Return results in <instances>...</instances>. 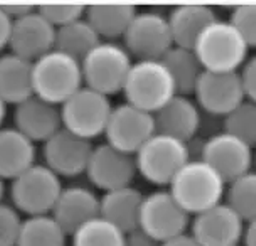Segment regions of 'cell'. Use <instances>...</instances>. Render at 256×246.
Here are the masks:
<instances>
[{
  "label": "cell",
  "mask_w": 256,
  "mask_h": 246,
  "mask_svg": "<svg viewBox=\"0 0 256 246\" xmlns=\"http://www.w3.org/2000/svg\"><path fill=\"white\" fill-rule=\"evenodd\" d=\"M34 94L48 103L62 106L72 94L84 88L83 64L58 49L46 54L32 68Z\"/></svg>",
  "instance_id": "obj_2"
},
{
  "label": "cell",
  "mask_w": 256,
  "mask_h": 246,
  "mask_svg": "<svg viewBox=\"0 0 256 246\" xmlns=\"http://www.w3.org/2000/svg\"><path fill=\"white\" fill-rule=\"evenodd\" d=\"M194 52L204 71L240 72L248 61L250 46L230 20L218 19L200 34Z\"/></svg>",
  "instance_id": "obj_3"
},
{
  "label": "cell",
  "mask_w": 256,
  "mask_h": 246,
  "mask_svg": "<svg viewBox=\"0 0 256 246\" xmlns=\"http://www.w3.org/2000/svg\"><path fill=\"white\" fill-rule=\"evenodd\" d=\"M6 116H7V103L0 96V128H2L4 122H6Z\"/></svg>",
  "instance_id": "obj_41"
},
{
  "label": "cell",
  "mask_w": 256,
  "mask_h": 246,
  "mask_svg": "<svg viewBox=\"0 0 256 246\" xmlns=\"http://www.w3.org/2000/svg\"><path fill=\"white\" fill-rule=\"evenodd\" d=\"M246 222L226 202L192 218L190 234L200 246H240L243 244Z\"/></svg>",
  "instance_id": "obj_15"
},
{
  "label": "cell",
  "mask_w": 256,
  "mask_h": 246,
  "mask_svg": "<svg viewBox=\"0 0 256 246\" xmlns=\"http://www.w3.org/2000/svg\"><path fill=\"white\" fill-rule=\"evenodd\" d=\"M20 214L14 206L0 204V246H17L22 230Z\"/></svg>",
  "instance_id": "obj_34"
},
{
  "label": "cell",
  "mask_w": 256,
  "mask_h": 246,
  "mask_svg": "<svg viewBox=\"0 0 256 246\" xmlns=\"http://www.w3.org/2000/svg\"><path fill=\"white\" fill-rule=\"evenodd\" d=\"M125 103L155 115L174 96L177 84L164 61H135L123 88Z\"/></svg>",
  "instance_id": "obj_4"
},
{
  "label": "cell",
  "mask_w": 256,
  "mask_h": 246,
  "mask_svg": "<svg viewBox=\"0 0 256 246\" xmlns=\"http://www.w3.org/2000/svg\"><path fill=\"white\" fill-rule=\"evenodd\" d=\"M4 194H6V180L0 177V204H2V198Z\"/></svg>",
  "instance_id": "obj_42"
},
{
  "label": "cell",
  "mask_w": 256,
  "mask_h": 246,
  "mask_svg": "<svg viewBox=\"0 0 256 246\" xmlns=\"http://www.w3.org/2000/svg\"><path fill=\"white\" fill-rule=\"evenodd\" d=\"M240 74H241V80H243L246 100L256 103V54L253 58H248V61L244 62Z\"/></svg>",
  "instance_id": "obj_35"
},
{
  "label": "cell",
  "mask_w": 256,
  "mask_h": 246,
  "mask_svg": "<svg viewBox=\"0 0 256 246\" xmlns=\"http://www.w3.org/2000/svg\"><path fill=\"white\" fill-rule=\"evenodd\" d=\"M240 246H244V244H240Z\"/></svg>",
  "instance_id": "obj_44"
},
{
  "label": "cell",
  "mask_w": 256,
  "mask_h": 246,
  "mask_svg": "<svg viewBox=\"0 0 256 246\" xmlns=\"http://www.w3.org/2000/svg\"><path fill=\"white\" fill-rule=\"evenodd\" d=\"M0 7L4 8V12H6L12 20H19L22 17L34 12V7L32 6H0Z\"/></svg>",
  "instance_id": "obj_38"
},
{
  "label": "cell",
  "mask_w": 256,
  "mask_h": 246,
  "mask_svg": "<svg viewBox=\"0 0 256 246\" xmlns=\"http://www.w3.org/2000/svg\"><path fill=\"white\" fill-rule=\"evenodd\" d=\"M86 8L88 7L80 6V4H48V6H40L38 10L56 29H61L64 26H70L72 22L84 19Z\"/></svg>",
  "instance_id": "obj_32"
},
{
  "label": "cell",
  "mask_w": 256,
  "mask_h": 246,
  "mask_svg": "<svg viewBox=\"0 0 256 246\" xmlns=\"http://www.w3.org/2000/svg\"><path fill=\"white\" fill-rule=\"evenodd\" d=\"M100 42H102V38L86 20V17L58 29L56 49L78 61H83Z\"/></svg>",
  "instance_id": "obj_27"
},
{
  "label": "cell",
  "mask_w": 256,
  "mask_h": 246,
  "mask_svg": "<svg viewBox=\"0 0 256 246\" xmlns=\"http://www.w3.org/2000/svg\"><path fill=\"white\" fill-rule=\"evenodd\" d=\"M86 176L94 188L110 192L134 186L135 177L138 176V168L135 156L122 152L110 144H102L96 145L93 150Z\"/></svg>",
  "instance_id": "obj_14"
},
{
  "label": "cell",
  "mask_w": 256,
  "mask_h": 246,
  "mask_svg": "<svg viewBox=\"0 0 256 246\" xmlns=\"http://www.w3.org/2000/svg\"><path fill=\"white\" fill-rule=\"evenodd\" d=\"M58 29L39 10L14 20L10 46L14 54L36 62L56 49Z\"/></svg>",
  "instance_id": "obj_17"
},
{
  "label": "cell",
  "mask_w": 256,
  "mask_h": 246,
  "mask_svg": "<svg viewBox=\"0 0 256 246\" xmlns=\"http://www.w3.org/2000/svg\"><path fill=\"white\" fill-rule=\"evenodd\" d=\"M196 103L212 116L226 118L246 102L243 80L240 72L204 71L194 91Z\"/></svg>",
  "instance_id": "obj_13"
},
{
  "label": "cell",
  "mask_w": 256,
  "mask_h": 246,
  "mask_svg": "<svg viewBox=\"0 0 256 246\" xmlns=\"http://www.w3.org/2000/svg\"><path fill=\"white\" fill-rule=\"evenodd\" d=\"M226 204L234 209L244 222L256 220V170H250L228 184Z\"/></svg>",
  "instance_id": "obj_30"
},
{
  "label": "cell",
  "mask_w": 256,
  "mask_h": 246,
  "mask_svg": "<svg viewBox=\"0 0 256 246\" xmlns=\"http://www.w3.org/2000/svg\"><path fill=\"white\" fill-rule=\"evenodd\" d=\"M199 158L209 164L214 170H218V174L228 184L236 180L238 177L248 174L254 166L253 147L228 132H219L209 136L200 145Z\"/></svg>",
  "instance_id": "obj_12"
},
{
  "label": "cell",
  "mask_w": 256,
  "mask_h": 246,
  "mask_svg": "<svg viewBox=\"0 0 256 246\" xmlns=\"http://www.w3.org/2000/svg\"><path fill=\"white\" fill-rule=\"evenodd\" d=\"M52 218L72 236L80 228L100 218V198L84 186L64 188L52 211Z\"/></svg>",
  "instance_id": "obj_20"
},
{
  "label": "cell",
  "mask_w": 256,
  "mask_h": 246,
  "mask_svg": "<svg viewBox=\"0 0 256 246\" xmlns=\"http://www.w3.org/2000/svg\"><path fill=\"white\" fill-rule=\"evenodd\" d=\"M230 22L240 30L250 49H256V4L234 7L231 10Z\"/></svg>",
  "instance_id": "obj_33"
},
{
  "label": "cell",
  "mask_w": 256,
  "mask_h": 246,
  "mask_svg": "<svg viewBox=\"0 0 256 246\" xmlns=\"http://www.w3.org/2000/svg\"><path fill=\"white\" fill-rule=\"evenodd\" d=\"M154 118L157 134L172 136L189 145L200 128L199 104L184 94L174 96L166 106L155 113Z\"/></svg>",
  "instance_id": "obj_19"
},
{
  "label": "cell",
  "mask_w": 256,
  "mask_h": 246,
  "mask_svg": "<svg viewBox=\"0 0 256 246\" xmlns=\"http://www.w3.org/2000/svg\"><path fill=\"white\" fill-rule=\"evenodd\" d=\"M125 246H162V243L155 238H152V236L147 234L145 231H142L138 228V230H135L126 234Z\"/></svg>",
  "instance_id": "obj_36"
},
{
  "label": "cell",
  "mask_w": 256,
  "mask_h": 246,
  "mask_svg": "<svg viewBox=\"0 0 256 246\" xmlns=\"http://www.w3.org/2000/svg\"><path fill=\"white\" fill-rule=\"evenodd\" d=\"M174 46L194 49L200 34L219 17L209 6H179L167 16Z\"/></svg>",
  "instance_id": "obj_23"
},
{
  "label": "cell",
  "mask_w": 256,
  "mask_h": 246,
  "mask_svg": "<svg viewBox=\"0 0 256 246\" xmlns=\"http://www.w3.org/2000/svg\"><path fill=\"white\" fill-rule=\"evenodd\" d=\"M144 199L145 196L134 186L110 190L100 198V216L128 234L140 228Z\"/></svg>",
  "instance_id": "obj_21"
},
{
  "label": "cell",
  "mask_w": 256,
  "mask_h": 246,
  "mask_svg": "<svg viewBox=\"0 0 256 246\" xmlns=\"http://www.w3.org/2000/svg\"><path fill=\"white\" fill-rule=\"evenodd\" d=\"M125 241L126 233L102 216L80 228L71 236V246H125Z\"/></svg>",
  "instance_id": "obj_29"
},
{
  "label": "cell",
  "mask_w": 256,
  "mask_h": 246,
  "mask_svg": "<svg viewBox=\"0 0 256 246\" xmlns=\"http://www.w3.org/2000/svg\"><path fill=\"white\" fill-rule=\"evenodd\" d=\"M155 134L157 128L152 113L130 103H122L113 108L104 136L112 147L135 156Z\"/></svg>",
  "instance_id": "obj_11"
},
{
  "label": "cell",
  "mask_w": 256,
  "mask_h": 246,
  "mask_svg": "<svg viewBox=\"0 0 256 246\" xmlns=\"http://www.w3.org/2000/svg\"><path fill=\"white\" fill-rule=\"evenodd\" d=\"M61 177L46 164H36L29 170L12 180L10 198L19 212L32 216L52 214L59 196L62 192Z\"/></svg>",
  "instance_id": "obj_7"
},
{
  "label": "cell",
  "mask_w": 256,
  "mask_h": 246,
  "mask_svg": "<svg viewBox=\"0 0 256 246\" xmlns=\"http://www.w3.org/2000/svg\"><path fill=\"white\" fill-rule=\"evenodd\" d=\"M162 246H200V243L190 233H184L177 236V238H172L166 241V243H162Z\"/></svg>",
  "instance_id": "obj_39"
},
{
  "label": "cell",
  "mask_w": 256,
  "mask_h": 246,
  "mask_svg": "<svg viewBox=\"0 0 256 246\" xmlns=\"http://www.w3.org/2000/svg\"><path fill=\"white\" fill-rule=\"evenodd\" d=\"M113 108L108 96L84 86L61 106L62 126L86 140L98 138L106 132Z\"/></svg>",
  "instance_id": "obj_8"
},
{
  "label": "cell",
  "mask_w": 256,
  "mask_h": 246,
  "mask_svg": "<svg viewBox=\"0 0 256 246\" xmlns=\"http://www.w3.org/2000/svg\"><path fill=\"white\" fill-rule=\"evenodd\" d=\"M81 64L84 86L110 98L123 93L128 74L134 68V58L123 44L102 40L81 61Z\"/></svg>",
  "instance_id": "obj_5"
},
{
  "label": "cell",
  "mask_w": 256,
  "mask_h": 246,
  "mask_svg": "<svg viewBox=\"0 0 256 246\" xmlns=\"http://www.w3.org/2000/svg\"><path fill=\"white\" fill-rule=\"evenodd\" d=\"M243 244L244 246H256V220L246 222Z\"/></svg>",
  "instance_id": "obj_40"
},
{
  "label": "cell",
  "mask_w": 256,
  "mask_h": 246,
  "mask_svg": "<svg viewBox=\"0 0 256 246\" xmlns=\"http://www.w3.org/2000/svg\"><path fill=\"white\" fill-rule=\"evenodd\" d=\"M12 29H14V20L0 7V51L6 49L7 46H10Z\"/></svg>",
  "instance_id": "obj_37"
},
{
  "label": "cell",
  "mask_w": 256,
  "mask_h": 246,
  "mask_svg": "<svg viewBox=\"0 0 256 246\" xmlns=\"http://www.w3.org/2000/svg\"><path fill=\"white\" fill-rule=\"evenodd\" d=\"M36 144L16 126L0 128V177L4 180H16L36 166Z\"/></svg>",
  "instance_id": "obj_22"
},
{
  "label": "cell",
  "mask_w": 256,
  "mask_h": 246,
  "mask_svg": "<svg viewBox=\"0 0 256 246\" xmlns=\"http://www.w3.org/2000/svg\"><path fill=\"white\" fill-rule=\"evenodd\" d=\"M123 46L136 61H162L174 48L167 16L160 12H138L128 27Z\"/></svg>",
  "instance_id": "obj_9"
},
{
  "label": "cell",
  "mask_w": 256,
  "mask_h": 246,
  "mask_svg": "<svg viewBox=\"0 0 256 246\" xmlns=\"http://www.w3.org/2000/svg\"><path fill=\"white\" fill-rule=\"evenodd\" d=\"M138 176L157 188H168L174 177L192 160L190 145L172 136L155 134L135 154Z\"/></svg>",
  "instance_id": "obj_6"
},
{
  "label": "cell",
  "mask_w": 256,
  "mask_h": 246,
  "mask_svg": "<svg viewBox=\"0 0 256 246\" xmlns=\"http://www.w3.org/2000/svg\"><path fill=\"white\" fill-rule=\"evenodd\" d=\"M162 61L167 66V70L170 71L179 94H184V96L194 94L196 86H198L200 76L204 72V68L200 64L198 54L194 52V49L174 46L164 56Z\"/></svg>",
  "instance_id": "obj_26"
},
{
  "label": "cell",
  "mask_w": 256,
  "mask_h": 246,
  "mask_svg": "<svg viewBox=\"0 0 256 246\" xmlns=\"http://www.w3.org/2000/svg\"><path fill=\"white\" fill-rule=\"evenodd\" d=\"M14 125L34 144H46L64 128L61 106L44 102L34 94L16 106Z\"/></svg>",
  "instance_id": "obj_18"
},
{
  "label": "cell",
  "mask_w": 256,
  "mask_h": 246,
  "mask_svg": "<svg viewBox=\"0 0 256 246\" xmlns=\"http://www.w3.org/2000/svg\"><path fill=\"white\" fill-rule=\"evenodd\" d=\"M192 218L174 199L168 189L145 196L140 212V230L160 243L189 233Z\"/></svg>",
  "instance_id": "obj_10"
},
{
  "label": "cell",
  "mask_w": 256,
  "mask_h": 246,
  "mask_svg": "<svg viewBox=\"0 0 256 246\" xmlns=\"http://www.w3.org/2000/svg\"><path fill=\"white\" fill-rule=\"evenodd\" d=\"M32 68L34 62L14 52L0 58V96L7 104L17 106L34 96Z\"/></svg>",
  "instance_id": "obj_24"
},
{
  "label": "cell",
  "mask_w": 256,
  "mask_h": 246,
  "mask_svg": "<svg viewBox=\"0 0 256 246\" xmlns=\"http://www.w3.org/2000/svg\"><path fill=\"white\" fill-rule=\"evenodd\" d=\"M254 166H256V154H254ZM254 170H256V168H254Z\"/></svg>",
  "instance_id": "obj_43"
},
{
  "label": "cell",
  "mask_w": 256,
  "mask_h": 246,
  "mask_svg": "<svg viewBox=\"0 0 256 246\" xmlns=\"http://www.w3.org/2000/svg\"><path fill=\"white\" fill-rule=\"evenodd\" d=\"M226 189L228 182L200 158L187 162L168 186L174 199L190 218L222 204Z\"/></svg>",
  "instance_id": "obj_1"
},
{
  "label": "cell",
  "mask_w": 256,
  "mask_h": 246,
  "mask_svg": "<svg viewBox=\"0 0 256 246\" xmlns=\"http://www.w3.org/2000/svg\"><path fill=\"white\" fill-rule=\"evenodd\" d=\"M70 234L54 220L48 216H32L22 222L17 246H68Z\"/></svg>",
  "instance_id": "obj_28"
},
{
  "label": "cell",
  "mask_w": 256,
  "mask_h": 246,
  "mask_svg": "<svg viewBox=\"0 0 256 246\" xmlns=\"http://www.w3.org/2000/svg\"><path fill=\"white\" fill-rule=\"evenodd\" d=\"M224 132L256 148V103L246 100L224 118Z\"/></svg>",
  "instance_id": "obj_31"
},
{
  "label": "cell",
  "mask_w": 256,
  "mask_h": 246,
  "mask_svg": "<svg viewBox=\"0 0 256 246\" xmlns=\"http://www.w3.org/2000/svg\"><path fill=\"white\" fill-rule=\"evenodd\" d=\"M93 150L91 140L62 128L44 144V164L59 177H78L86 174Z\"/></svg>",
  "instance_id": "obj_16"
},
{
  "label": "cell",
  "mask_w": 256,
  "mask_h": 246,
  "mask_svg": "<svg viewBox=\"0 0 256 246\" xmlns=\"http://www.w3.org/2000/svg\"><path fill=\"white\" fill-rule=\"evenodd\" d=\"M136 14V7L128 4H96L86 8V20L100 38L115 42V39L125 38Z\"/></svg>",
  "instance_id": "obj_25"
}]
</instances>
